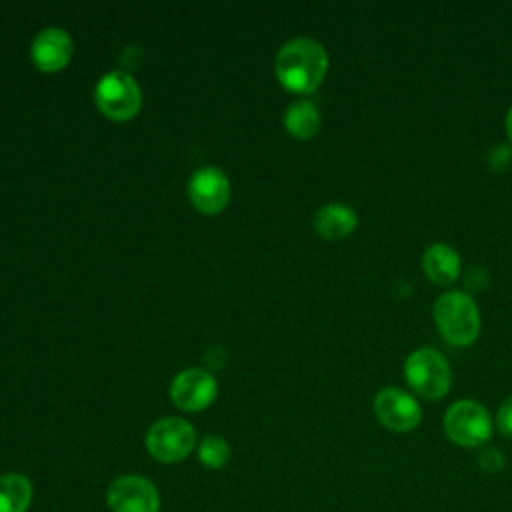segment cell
I'll use <instances>...</instances> for the list:
<instances>
[{"mask_svg": "<svg viewBox=\"0 0 512 512\" xmlns=\"http://www.w3.org/2000/svg\"><path fill=\"white\" fill-rule=\"evenodd\" d=\"M276 78L292 92H312L328 70L326 48L308 36L288 40L274 60Z\"/></svg>", "mask_w": 512, "mask_h": 512, "instance_id": "cell-1", "label": "cell"}, {"mask_svg": "<svg viewBox=\"0 0 512 512\" xmlns=\"http://www.w3.org/2000/svg\"><path fill=\"white\" fill-rule=\"evenodd\" d=\"M432 316L438 332L454 346H470L480 334V312L466 292H444L436 298Z\"/></svg>", "mask_w": 512, "mask_h": 512, "instance_id": "cell-2", "label": "cell"}, {"mask_svg": "<svg viewBox=\"0 0 512 512\" xmlns=\"http://www.w3.org/2000/svg\"><path fill=\"white\" fill-rule=\"evenodd\" d=\"M442 428L456 446L482 448L492 436V418L480 402L464 398L448 406Z\"/></svg>", "mask_w": 512, "mask_h": 512, "instance_id": "cell-3", "label": "cell"}, {"mask_svg": "<svg viewBox=\"0 0 512 512\" xmlns=\"http://www.w3.org/2000/svg\"><path fill=\"white\" fill-rule=\"evenodd\" d=\"M404 376L410 388L426 400H440L446 396L452 382L448 360L428 346L410 352L404 362Z\"/></svg>", "mask_w": 512, "mask_h": 512, "instance_id": "cell-4", "label": "cell"}, {"mask_svg": "<svg viewBox=\"0 0 512 512\" xmlns=\"http://www.w3.org/2000/svg\"><path fill=\"white\" fill-rule=\"evenodd\" d=\"M196 446V430L184 418H160L146 432V450L164 464L184 460Z\"/></svg>", "mask_w": 512, "mask_h": 512, "instance_id": "cell-5", "label": "cell"}, {"mask_svg": "<svg viewBox=\"0 0 512 512\" xmlns=\"http://www.w3.org/2000/svg\"><path fill=\"white\" fill-rule=\"evenodd\" d=\"M94 98L98 108L116 120L134 116L142 104L140 86L126 70L106 72L94 88Z\"/></svg>", "mask_w": 512, "mask_h": 512, "instance_id": "cell-6", "label": "cell"}, {"mask_svg": "<svg viewBox=\"0 0 512 512\" xmlns=\"http://www.w3.org/2000/svg\"><path fill=\"white\" fill-rule=\"evenodd\" d=\"M106 504L112 512H158L160 494L146 476L124 474L106 488Z\"/></svg>", "mask_w": 512, "mask_h": 512, "instance_id": "cell-7", "label": "cell"}, {"mask_svg": "<svg viewBox=\"0 0 512 512\" xmlns=\"http://www.w3.org/2000/svg\"><path fill=\"white\" fill-rule=\"evenodd\" d=\"M374 414L392 432H410L422 420V408L416 398L396 386H386L374 396Z\"/></svg>", "mask_w": 512, "mask_h": 512, "instance_id": "cell-8", "label": "cell"}, {"mask_svg": "<svg viewBox=\"0 0 512 512\" xmlns=\"http://www.w3.org/2000/svg\"><path fill=\"white\" fill-rule=\"evenodd\" d=\"M218 394L216 378L202 368H186L178 372L170 384L172 402L188 412L204 410Z\"/></svg>", "mask_w": 512, "mask_h": 512, "instance_id": "cell-9", "label": "cell"}, {"mask_svg": "<svg viewBox=\"0 0 512 512\" xmlns=\"http://www.w3.org/2000/svg\"><path fill=\"white\" fill-rule=\"evenodd\" d=\"M188 196L198 210L208 214L220 212L230 198L228 176L216 166H202L188 180Z\"/></svg>", "mask_w": 512, "mask_h": 512, "instance_id": "cell-10", "label": "cell"}, {"mask_svg": "<svg viewBox=\"0 0 512 512\" xmlns=\"http://www.w3.org/2000/svg\"><path fill=\"white\" fill-rule=\"evenodd\" d=\"M72 38L64 28L58 26H48L40 30L30 46V54L34 64L40 70H60L62 66L68 64L72 56Z\"/></svg>", "mask_w": 512, "mask_h": 512, "instance_id": "cell-11", "label": "cell"}, {"mask_svg": "<svg viewBox=\"0 0 512 512\" xmlns=\"http://www.w3.org/2000/svg\"><path fill=\"white\" fill-rule=\"evenodd\" d=\"M358 216L352 206L342 202H330L316 210L314 230L326 240H340L354 232Z\"/></svg>", "mask_w": 512, "mask_h": 512, "instance_id": "cell-12", "label": "cell"}, {"mask_svg": "<svg viewBox=\"0 0 512 512\" xmlns=\"http://www.w3.org/2000/svg\"><path fill=\"white\" fill-rule=\"evenodd\" d=\"M422 268L434 284L450 286L460 276V256L452 246L434 242L422 254Z\"/></svg>", "mask_w": 512, "mask_h": 512, "instance_id": "cell-13", "label": "cell"}, {"mask_svg": "<svg viewBox=\"0 0 512 512\" xmlns=\"http://www.w3.org/2000/svg\"><path fill=\"white\" fill-rule=\"evenodd\" d=\"M32 482L20 472L0 476V512H28L32 504Z\"/></svg>", "mask_w": 512, "mask_h": 512, "instance_id": "cell-14", "label": "cell"}, {"mask_svg": "<svg viewBox=\"0 0 512 512\" xmlns=\"http://www.w3.org/2000/svg\"><path fill=\"white\" fill-rule=\"evenodd\" d=\"M284 126L296 138H310L320 128L318 108L310 100H296L284 112Z\"/></svg>", "mask_w": 512, "mask_h": 512, "instance_id": "cell-15", "label": "cell"}, {"mask_svg": "<svg viewBox=\"0 0 512 512\" xmlns=\"http://www.w3.org/2000/svg\"><path fill=\"white\" fill-rule=\"evenodd\" d=\"M198 460L212 470L224 468L230 460V444L218 434H208L198 444Z\"/></svg>", "mask_w": 512, "mask_h": 512, "instance_id": "cell-16", "label": "cell"}, {"mask_svg": "<svg viewBox=\"0 0 512 512\" xmlns=\"http://www.w3.org/2000/svg\"><path fill=\"white\" fill-rule=\"evenodd\" d=\"M506 460H504V454L494 448V446H482L480 452H478V466L488 472V474H494V472H500L504 468Z\"/></svg>", "mask_w": 512, "mask_h": 512, "instance_id": "cell-17", "label": "cell"}, {"mask_svg": "<svg viewBox=\"0 0 512 512\" xmlns=\"http://www.w3.org/2000/svg\"><path fill=\"white\" fill-rule=\"evenodd\" d=\"M490 282V276H488V270L484 266H470L464 274V284L466 288L474 290V292H480V290H486Z\"/></svg>", "mask_w": 512, "mask_h": 512, "instance_id": "cell-18", "label": "cell"}, {"mask_svg": "<svg viewBox=\"0 0 512 512\" xmlns=\"http://www.w3.org/2000/svg\"><path fill=\"white\" fill-rule=\"evenodd\" d=\"M488 164L492 170H506L512 164V148L508 144H496L488 154Z\"/></svg>", "mask_w": 512, "mask_h": 512, "instance_id": "cell-19", "label": "cell"}, {"mask_svg": "<svg viewBox=\"0 0 512 512\" xmlns=\"http://www.w3.org/2000/svg\"><path fill=\"white\" fill-rule=\"evenodd\" d=\"M496 426L502 432V436L512 438V396H508L500 404V408L496 412Z\"/></svg>", "mask_w": 512, "mask_h": 512, "instance_id": "cell-20", "label": "cell"}, {"mask_svg": "<svg viewBox=\"0 0 512 512\" xmlns=\"http://www.w3.org/2000/svg\"><path fill=\"white\" fill-rule=\"evenodd\" d=\"M506 134H508V138L512 142V106L508 108V114H506Z\"/></svg>", "mask_w": 512, "mask_h": 512, "instance_id": "cell-21", "label": "cell"}]
</instances>
